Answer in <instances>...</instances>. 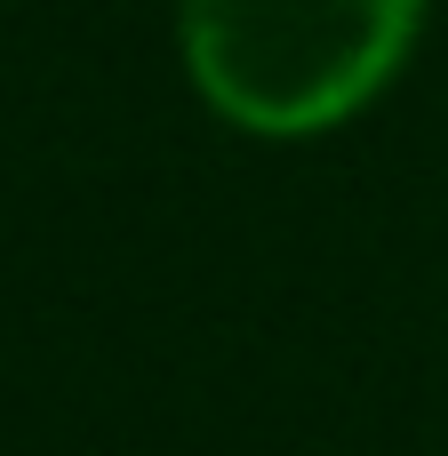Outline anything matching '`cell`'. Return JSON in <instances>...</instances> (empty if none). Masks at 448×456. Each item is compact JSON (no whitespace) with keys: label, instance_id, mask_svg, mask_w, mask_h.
<instances>
[{"label":"cell","instance_id":"obj_1","mask_svg":"<svg viewBox=\"0 0 448 456\" xmlns=\"http://www.w3.org/2000/svg\"><path fill=\"white\" fill-rule=\"evenodd\" d=\"M425 0H176L192 96L265 144L361 120L417 56Z\"/></svg>","mask_w":448,"mask_h":456}]
</instances>
